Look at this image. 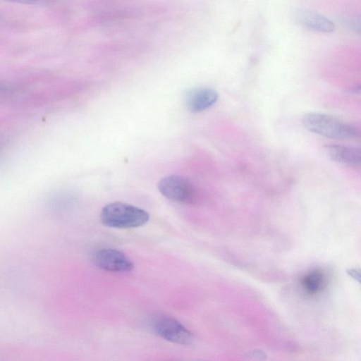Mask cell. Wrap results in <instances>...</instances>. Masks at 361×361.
<instances>
[{
	"label": "cell",
	"mask_w": 361,
	"mask_h": 361,
	"mask_svg": "<svg viewBox=\"0 0 361 361\" xmlns=\"http://www.w3.org/2000/svg\"><path fill=\"white\" fill-rule=\"evenodd\" d=\"M302 123L309 131L329 138L348 140L359 135L354 126L324 114L308 113L303 116Z\"/></svg>",
	"instance_id": "cell-1"
},
{
	"label": "cell",
	"mask_w": 361,
	"mask_h": 361,
	"mask_svg": "<svg viewBox=\"0 0 361 361\" xmlns=\"http://www.w3.org/2000/svg\"><path fill=\"white\" fill-rule=\"evenodd\" d=\"M100 217L104 225L116 228H137L145 225L149 219V215L145 210L120 202L105 205Z\"/></svg>",
	"instance_id": "cell-2"
},
{
	"label": "cell",
	"mask_w": 361,
	"mask_h": 361,
	"mask_svg": "<svg viewBox=\"0 0 361 361\" xmlns=\"http://www.w3.org/2000/svg\"><path fill=\"white\" fill-rule=\"evenodd\" d=\"M159 192L167 199L182 204H194L197 199V190L188 178L170 175L163 178L158 183Z\"/></svg>",
	"instance_id": "cell-3"
},
{
	"label": "cell",
	"mask_w": 361,
	"mask_h": 361,
	"mask_svg": "<svg viewBox=\"0 0 361 361\" xmlns=\"http://www.w3.org/2000/svg\"><path fill=\"white\" fill-rule=\"evenodd\" d=\"M154 331L164 339L177 344L188 345L193 340L192 333L178 320L167 316L156 319Z\"/></svg>",
	"instance_id": "cell-4"
},
{
	"label": "cell",
	"mask_w": 361,
	"mask_h": 361,
	"mask_svg": "<svg viewBox=\"0 0 361 361\" xmlns=\"http://www.w3.org/2000/svg\"><path fill=\"white\" fill-rule=\"evenodd\" d=\"M94 264L101 269L114 272H128L134 264L123 252L114 248L97 250L92 257Z\"/></svg>",
	"instance_id": "cell-5"
},
{
	"label": "cell",
	"mask_w": 361,
	"mask_h": 361,
	"mask_svg": "<svg viewBox=\"0 0 361 361\" xmlns=\"http://www.w3.org/2000/svg\"><path fill=\"white\" fill-rule=\"evenodd\" d=\"M295 18L301 26L314 32L330 33L334 30V25L329 18L310 9H298Z\"/></svg>",
	"instance_id": "cell-6"
},
{
	"label": "cell",
	"mask_w": 361,
	"mask_h": 361,
	"mask_svg": "<svg viewBox=\"0 0 361 361\" xmlns=\"http://www.w3.org/2000/svg\"><path fill=\"white\" fill-rule=\"evenodd\" d=\"M217 92L207 87H197L190 90L185 96V104L192 112H200L216 103Z\"/></svg>",
	"instance_id": "cell-7"
},
{
	"label": "cell",
	"mask_w": 361,
	"mask_h": 361,
	"mask_svg": "<svg viewBox=\"0 0 361 361\" xmlns=\"http://www.w3.org/2000/svg\"><path fill=\"white\" fill-rule=\"evenodd\" d=\"M328 157L333 161L348 166H358L361 161V153L359 148L339 145L325 146Z\"/></svg>",
	"instance_id": "cell-8"
},
{
	"label": "cell",
	"mask_w": 361,
	"mask_h": 361,
	"mask_svg": "<svg viewBox=\"0 0 361 361\" xmlns=\"http://www.w3.org/2000/svg\"><path fill=\"white\" fill-rule=\"evenodd\" d=\"M326 285V276L323 271L314 269L301 279V286L305 292L309 295L319 293Z\"/></svg>",
	"instance_id": "cell-9"
},
{
	"label": "cell",
	"mask_w": 361,
	"mask_h": 361,
	"mask_svg": "<svg viewBox=\"0 0 361 361\" xmlns=\"http://www.w3.org/2000/svg\"><path fill=\"white\" fill-rule=\"evenodd\" d=\"M9 2L30 5H43L56 1V0H4Z\"/></svg>",
	"instance_id": "cell-10"
},
{
	"label": "cell",
	"mask_w": 361,
	"mask_h": 361,
	"mask_svg": "<svg viewBox=\"0 0 361 361\" xmlns=\"http://www.w3.org/2000/svg\"><path fill=\"white\" fill-rule=\"evenodd\" d=\"M12 90L13 87L8 83L0 81V95L6 94Z\"/></svg>",
	"instance_id": "cell-11"
},
{
	"label": "cell",
	"mask_w": 361,
	"mask_h": 361,
	"mask_svg": "<svg viewBox=\"0 0 361 361\" xmlns=\"http://www.w3.org/2000/svg\"><path fill=\"white\" fill-rule=\"evenodd\" d=\"M1 142L0 141V149H1Z\"/></svg>",
	"instance_id": "cell-12"
}]
</instances>
